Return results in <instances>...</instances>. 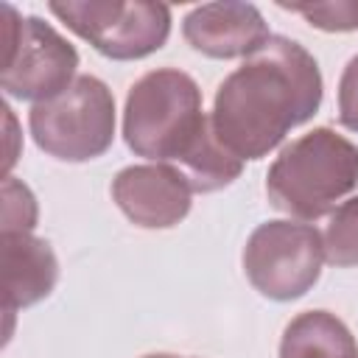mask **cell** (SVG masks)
I'll list each match as a JSON object with an SVG mask.
<instances>
[{"mask_svg":"<svg viewBox=\"0 0 358 358\" xmlns=\"http://www.w3.org/2000/svg\"><path fill=\"white\" fill-rule=\"evenodd\" d=\"M322 92L316 59L288 36H268L218 84L210 123L238 159H260L319 112Z\"/></svg>","mask_w":358,"mask_h":358,"instance_id":"6da1fadb","label":"cell"},{"mask_svg":"<svg viewBox=\"0 0 358 358\" xmlns=\"http://www.w3.org/2000/svg\"><path fill=\"white\" fill-rule=\"evenodd\" d=\"M213 129L193 76L159 67L140 76L123 106V140L145 159L179 165Z\"/></svg>","mask_w":358,"mask_h":358,"instance_id":"7a4b0ae2","label":"cell"},{"mask_svg":"<svg viewBox=\"0 0 358 358\" xmlns=\"http://www.w3.org/2000/svg\"><path fill=\"white\" fill-rule=\"evenodd\" d=\"M358 187V145L319 126L291 140L268 165V204L291 218L316 221Z\"/></svg>","mask_w":358,"mask_h":358,"instance_id":"3957f363","label":"cell"},{"mask_svg":"<svg viewBox=\"0 0 358 358\" xmlns=\"http://www.w3.org/2000/svg\"><path fill=\"white\" fill-rule=\"evenodd\" d=\"M34 143L56 159L87 162L115 140V98L95 76H78L64 92L34 103L28 115Z\"/></svg>","mask_w":358,"mask_h":358,"instance_id":"277c9868","label":"cell"},{"mask_svg":"<svg viewBox=\"0 0 358 358\" xmlns=\"http://www.w3.org/2000/svg\"><path fill=\"white\" fill-rule=\"evenodd\" d=\"M78 50L45 20L3 6V92L17 101H50L78 76Z\"/></svg>","mask_w":358,"mask_h":358,"instance_id":"5b68a950","label":"cell"},{"mask_svg":"<svg viewBox=\"0 0 358 358\" xmlns=\"http://www.w3.org/2000/svg\"><path fill=\"white\" fill-rule=\"evenodd\" d=\"M76 36L101 56L134 62L157 53L171 36V8L162 3L123 0H64L48 6Z\"/></svg>","mask_w":358,"mask_h":358,"instance_id":"8992f818","label":"cell"},{"mask_svg":"<svg viewBox=\"0 0 358 358\" xmlns=\"http://www.w3.org/2000/svg\"><path fill=\"white\" fill-rule=\"evenodd\" d=\"M324 263L322 232L302 221H263L243 246V271L257 294L274 302L305 296Z\"/></svg>","mask_w":358,"mask_h":358,"instance_id":"52a82bcc","label":"cell"},{"mask_svg":"<svg viewBox=\"0 0 358 358\" xmlns=\"http://www.w3.org/2000/svg\"><path fill=\"white\" fill-rule=\"evenodd\" d=\"M190 185L173 165L145 162L117 171L112 179V199L120 213L143 229L176 227L190 213Z\"/></svg>","mask_w":358,"mask_h":358,"instance_id":"ba28073f","label":"cell"},{"mask_svg":"<svg viewBox=\"0 0 358 358\" xmlns=\"http://www.w3.org/2000/svg\"><path fill=\"white\" fill-rule=\"evenodd\" d=\"M182 36L187 45L210 59L252 56L268 42V22L252 3H201L182 20Z\"/></svg>","mask_w":358,"mask_h":358,"instance_id":"9c48e42d","label":"cell"},{"mask_svg":"<svg viewBox=\"0 0 358 358\" xmlns=\"http://www.w3.org/2000/svg\"><path fill=\"white\" fill-rule=\"evenodd\" d=\"M59 280V260L48 241L31 232L3 235V310L11 316L45 299Z\"/></svg>","mask_w":358,"mask_h":358,"instance_id":"30bf717a","label":"cell"},{"mask_svg":"<svg viewBox=\"0 0 358 358\" xmlns=\"http://www.w3.org/2000/svg\"><path fill=\"white\" fill-rule=\"evenodd\" d=\"M280 358H358V344L336 313L305 310L285 324Z\"/></svg>","mask_w":358,"mask_h":358,"instance_id":"8fae6325","label":"cell"},{"mask_svg":"<svg viewBox=\"0 0 358 358\" xmlns=\"http://www.w3.org/2000/svg\"><path fill=\"white\" fill-rule=\"evenodd\" d=\"M324 260L336 268L358 266V196L341 201L322 232Z\"/></svg>","mask_w":358,"mask_h":358,"instance_id":"7c38bea8","label":"cell"},{"mask_svg":"<svg viewBox=\"0 0 358 358\" xmlns=\"http://www.w3.org/2000/svg\"><path fill=\"white\" fill-rule=\"evenodd\" d=\"M280 8L302 14L313 28L341 34L358 28V0H330V3H280Z\"/></svg>","mask_w":358,"mask_h":358,"instance_id":"4fadbf2b","label":"cell"},{"mask_svg":"<svg viewBox=\"0 0 358 358\" xmlns=\"http://www.w3.org/2000/svg\"><path fill=\"white\" fill-rule=\"evenodd\" d=\"M36 199L31 187L14 176L3 179V235L31 232L36 227Z\"/></svg>","mask_w":358,"mask_h":358,"instance_id":"5bb4252c","label":"cell"},{"mask_svg":"<svg viewBox=\"0 0 358 358\" xmlns=\"http://www.w3.org/2000/svg\"><path fill=\"white\" fill-rule=\"evenodd\" d=\"M338 123L358 131V53L347 62L338 78Z\"/></svg>","mask_w":358,"mask_h":358,"instance_id":"9a60e30c","label":"cell"},{"mask_svg":"<svg viewBox=\"0 0 358 358\" xmlns=\"http://www.w3.org/2000/svg\"><path fill=\"white\" fill-rule=\"evenodd\" d=\"M143 358H185V355H171V352H154V355H143Z\"/></svg>","mask_w":358,"mask_h":358,"instance_id":"2e32d148","label":"cell"}]
</instances>
